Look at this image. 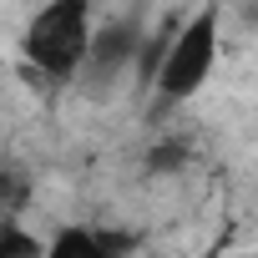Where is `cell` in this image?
Listing matches in <instances>:
<instances>
[{
  "label": "cell",
  "instance_id": "6da1fadb",
  "mask_svg": "<svg viewBox=\"0 0 258 258\" xmlns=\"http://www.w3.org/2000/svg\"><path fill=\"white\" fill-rule=\"evenodd\" d=\"M91 0H46L26 26V61L56 81L76 76L91 56Z\"/></svg>",
  "mask_w": 258,
  "mask_h": 258
},
{
  "label": "cell",
  "instance_id": "7a4b0ae2",
  "mask_svg": "<svg viewBox=\"0 0 258 258\" xmlns=\"http://www.w3.org/2000/svg\"><path fill=\"white\" fill-rule=\"evenodd\" d=\"M213 66H218V11H203V16H192L177 36H172V46L162 51V61H157V96L162 101H187L208 76H213Z\"/></svg>",
  "mask_w": 258,
  "mask_h": 258
},
{
  "label": "cell",
  "instance_id": "3957f363",
  "mask_svg": "<svg viewBox=\"0 0 258 258\" xmlns=\"http://www.w3.org/2000/svg\"><path fill=\"white\" fill-rule=\"evenodd\" d=\"M132 56H137V26H106V31H96L81 76H91V81H111Z\"/></svg>",
  "mask_w": 258,
  "mask_h": 258
},
{
  "label": "cell",
  "instance_id": "277c9868",
  "mask_svg": "<svg viewBox=\"0 0 258 258\" xmlns=\"http://www.w3.org/2000/svg\"><path fill=\"white\" fill-rule=\"evenodd\" d=\"M116 243L111 238H96V233H86V228H61L56 238H51V253L56 258H106Z\"/></svg>",
  "mask_w": 258,
  "mask_h": 258
}]
</instances>
